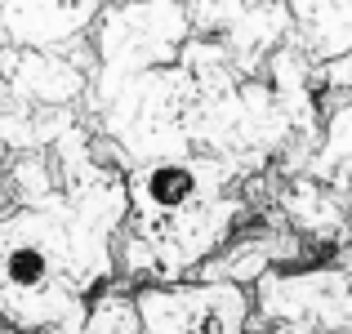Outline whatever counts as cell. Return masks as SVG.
<instances>
[{"instance_id": "6da1fadb", "label": "cell", "mask_w": 352, "mask_h": 334, "mask_svg": "<svg viewBox=\"0 0 352 334\" xmlns=\"http://www.w3.org/2000/svg\"><path fill=\"white\" fill-rule=\"evenodd\" d=\"M138 308V334H201L210 308L206 281H165V285H138L134 290Z\"/></svg>"}, {"instance_id": "7a4b0ae2", "label": "cell", "mask_w": 352, "mask_h": 334, "mask_svg": "<svg viewBox=\"0 0 352 334\" xmlns=\"http://www.w3.org/2000/svg\"><path fill=\"white\" fill-rule=\"evenodd\" d=\"M80 334H138V308H134V290L120 285H103L85 308V326Z\"/></svg>"}]
</instances>
